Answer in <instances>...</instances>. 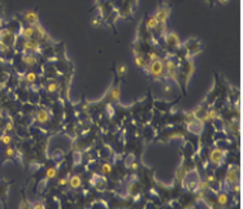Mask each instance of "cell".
<instances>
[{
    "label": "cell",
    "instance_id": "obj_1",
    "mask_svg": "<svg viewBox=\"0 0 243 209\" xmlns=\"http://www.w3.org/2000/svg\"><path fill=\"white\" fill-rule=\"evenodd\" d=\"M148 74L155 78H163L165 75V66H164V60L158 59L155 61H150L148 64Z\"/></svg>",
    "mask_w": 243,
    "mask_h": 209
},
{
    "label": "cell",
    "instance_id": "obj_2",
    "mask_svg": "<svg viewBox=\"0 0 243 209\" xmlns=\"http://www.w3.org/2000/svg\"><path fill=\"white\" fill-rule=\"evenodd\" d=\"M169 16H170V8L167 7V5H163V7L158 8V11L155 12L153 17L156 18V21L159 22V25H165V22L169 18Z\"/></svg>",
    "mask_w": 243,
    "mask_h": 209
},
{
    "label": "cell",
    "instance_id": "obj_3",
    "mask_svg": "<svg viewBox=\"0 0 243 209\" xmlns=\"http://www.w3.org/2000/svg\"><path fill=\"white\" fill-rule=\"evenodd\" d=\"M238 177H239V170L236 166H231L228 170V174H226V184L230 187L234 186L238 182Z\"/></svg>",
    "mask_w": 243,
    "mask_h": 209
},
{
    "label": "cell",
    "instance_id": "obj_4",
    "mask_svg": "<svg viewBox=\"0 0 243 209\" xmlns=\"http://www.w3.org/2000/svg\"><path fill=\"white\" fill-rule=\"evenodd\" d=\"M23 50L26 52H39L41 51V42L35 39H27L23 42Z\"/></svg>",
    "mask_w": 243,
    "mask_h": 209
},
{
    "label": "cell",
    "instance_id": "obj_5",
    "mask_svg": "<svg viewBox=\"0 0 243 209\" xmlns=\"http://www.w3.org/2000/svg\"><path fill=\"white\" fill-rule=\"evenodd\" d=\"M164 39H165L167 46H169L170 48H177V47H179V44H181V42H179V36L176 33H173V31L167 33L165 36H164Z\"/></svg>",
    "mask_w": 243,
    "mask_h": 209
},
{
    "label": "cell",
    "instance_id": "obj_6",
    "mask_svg": "<svg viewBox=\"0 0 243 209\" xmlns=\"http://www.w3.org/2000/svg\"><path fill=\"white\" fill-rule=\"evenodd\" d=\"M224 157H225V152L218 149V148H215L209 155V160L212 161V164L215 165H220L222 161H224Z\"/></svg>",
    "mask_w": 243,
    "mask_h": 209
},
{
    "label": "cell",
    "instance_id": "obj_7",
    "mask_svg": "<svg viewBox=\"0 0 243 209\" xmlns=\"http://www.w3.org/2000/svg\"><path fill=\"white\" fill-rule=\"evenodd\" d=\"M14 34L12 33V31H9V30H2L0 31V43H3V44H5V46H8L9 47L12 43H13V41H14Z\"/></svg>",
    "mask_w": 243,
    "mask_h": 209
},
{
    "label": "cell",
    "instance_id": "obj_8",
    "mask_svg": "<svg viewBox=\"0 0 243 209\" xmlns=\"http://www.w3.org/2000/svg\"><path fill=\"white\" fill-rule=\"evenodd\" d=\"M23 20H25L30 26H35L39 23V16H38L36 12L30 11V12H26L25 14H23Z\"/></svg>",
    "mask_w": 243,
    "mask_h": 209
},
{
    "label": "cell",
    "instance_id": "obj_9",
    "mask_svg": "<svg viewBox=\"0 0 243 209\" xmlns=\"http://www.w3.org/2000/svg\"><path fill=\"white\" fill-rule=\"evenodd\" d=\"M21 34H22L23 38H25V41H27V39H35V41H38V39H36V29H35V26H27L25 29H22Z\"/></svg>",
    "mask_w": 243,
    "mask_h": 209
},
{
    "label": "cell",
    "instance_id": "obj_10",
    "mask_svg": "<svg viewBox=\"0 0 243 209\" xmlns=\"http://www.w3.org/2000/svg\"><path fill=\"white\" fill-rule=\"evenodd\" d=\"M134 60H135L137 66L142 68V69H147L148 62H147V60L144 59V56L140 53V52H134Z\"/></svg>",
    "mask_w": 243,
    "mask_h": 209
},
{
    "label": "cell",
    "instance_id": "obj_11",
    "mask_svg": "<svg viewBox=\"0 0 243 209\" xmlns=\"http://www.w3.org/2000/svg\"><path fill=\"white\" fill-rule=\"evenodd\" d=\"M35 119H36V122H39V124H46L50 119L48 112H47L46 109H39L36 112V114H35Z\"/></svg>",
    "mask_w": 243,
    "mask_h": 209
},
{
    "label": "cell",
    "instance_id": "obj_12",
    "mask_svg": "<svg viewBox=\"0 0 243 209\" xmlns=\"http://www.w3.org/2000/svg\"><path fill=\"white\" fill-rule=\"evenodd\" d=\"M22 62L25 64L26 66H34L36 64V59L33 53H25L22 56Z\"/></svg>",
    "mask_w": 243,
    "mask_h": 209
},
{
    "label": "cell",
    "instance_id": "obj_13",
    "mask_svg": "<svg viewBox=\"0 0 243 209\" xmlns=\"http://www.w3.org/2000/svg\"><path fill=\"white\" fill-rule=\"evenodd\" d=\"M109 99L112 101H119L120 100V86H113L111 88V91H109Z\"/></svg>",
    "mask_w": 243,
    "mask_h": 209
},
{
    "label": "cell",
    "instance_id": "obj_14",
    "mask_svg": "<svg viewBox=\"0 0 243 209\" xmlns=\"http://www.w3.org/2000/svg\"><path fill=\"white\" fill-rule=\"evenodd\" d=\"M69 184H70V187L72 188H78V187H81V184H82V178L80 175H73L72 178H70L69 181Z\"/></svg>",
    "mask_w": 243,
    "mask_h": 209
},
{
    "label": "cell",
    "instance_id": "obj_15",
    "mask_svg": "<svg viewBox=\"0 0 243 209\" xmlns=\"http://www.w3.org/2000/svg\"><path fill=\"white\" fill-rule=\"evenodd\" d=\"M194 70H195V66H194V62L192 61H186L185 62V66H183V71H185V74L187 75V77H190V75H192V73H194Z\"/></svg>",
    "mask_w": 243,
    "mask_h": 209
},
{
    "label": "cell",
    "instance_id": "obj_16",
    "mask_svg": "<svg viewBox=\"0 0 243 209\" xmlns=\"http://www.w3.org/2000/svg\"><path fill=\"white\" fill-rule=\"evenodd\" d=\"M159 27V22L156 21V18L153 17V14L150 16V18L147 20V29L148 30H156Z\"/></svg>",
    "mask_w": 243,
    "mask_h": 209
},
{
    "label": "cell",
    "instance_id": "obj_17",
    "mask_svg": "<svg viewBox=\"0 0 243 209\" xmlns=\"http://www.w3.org/2000/svg\"><path fill=\"white\" fill-rule=\"evenodd\" d=\"M207 116L209 118V121H213V119H216L218 117V112L216 108H209V109H207Z\"/></svg>",
    "mask_w": 243,
    "mask_h": 209
},
{
    "label": "cell",
    "instance_id": "obj_18",
    "mask_svg": "<svg viewBox=\"0 0 243 209\" xmlns=\"http://www.w3.org/2000/svg\"><path fill=\"white\" fill-rule=\"evenodd\" d=\"M57 174V169L56 168H48L47 169V172H46V179H52L55 178Z\"/></svg>",
    "mask_w": 243,
    "mask_h": 209
},
{
    "label": "cell",
    "instance_id": "obj_19",
    "mask_svg": "<svg viewBox=\"0 0 243 209\" xmlns=\"http://www.w3.org/2000/svg\"><path fill=\"white\" fill-rule=\"evenodd\" d=\"M228 200H229V197H228V195H226V194H220L217 196V203H218V205H220V207L226 205Z\"/></svg>",
    "mask_w": 243,
    "mask_h": 209
},
{
    "label": "cell",
    "instance_id": "obj_20",
    "mask_svg": "<svg viewBox=\"0 0 243 209\" xmlns=\"http://www.w3.org/2000/svg\"><path fill=\"white\" fill-rule=\"evenodd\" d=\"M59 88H60V83L59 82H51L48 86H47V91H48L50 94H53V92H56Z\"/></svg>",
    "mask_w": 243,
    "mask_h": 209
},
{
    "label": "cell",
    "instance_id": "obj_21",
    "mask_svg": "<svg viewBox=\"0 0 243 209\" xmlns=\"http://www.w3.org/2000/svg\"><path fill=\"white\" fill-rule=\"evenodd\" d=\"M0 142L4 143L5 146H9V144L12 143V136L8 134V133H4L2 136H0Z\"/></svg>",
    "mask_w": 243,
    "mask_h": 209
},
{
    "label": "cell",
    "instance_id": "obj_22",
    "mask_svg": "<svg viewBox=\"0 0 243 209\" xmlns=\"http://www.w3.org/2000/svg\"><path fill=\"white\" fill-rule=\"evenodd\" d=\"M25 81H26V83H30V85L35 83V81H36V74H35V73H33V71H30V73H27V74H26Z\"/></svg>",
    "mask_w": 243,
    "mask_h": 209
},
{
    "label": "cell",
    "instance_id": "obj_23",
    "mask_svg": "<svg viewBox=\"0 0 243 209\" xmlns=\"http://www.w3.org/2000/svg\"><path fill=\"white\" fill-rule=\"evenodd\" d=\"M101 173H103V174L112 173V165L111 164H103V165H101Z\"/></svg>",
    "mask_w": 243,
    "mask_h": 209
},
{
    "label": "cell",
    "instance_id": "obj_24",
    "mask_svg": "<svg viewBox=\"0 0 243 209\" xmlns=\"http://www.w3.org/2000/svg\"><path fill=\"white\" fill-rule=\"evenodd\" d=\"M126 71H128V66L125 65V64H120L119 68H117V73H119V75L126 74Z\"/></svg>",
    "mask_w": 243,
    "mask_h": 209
},
{
    "label": "cell",
    "instance_id": "obj_25",
    "mask_svg": "<svg viewBox=\"0 0 243 209\" xmlns=\"http://www.w3.org/2000/svg\"><path fill=\"white\" fill-rule=\"evenodd\" d=\"M14 153H16V152H14V149L13 148H7V151H5V156L7 157H9V158H12V157H14Z\"/></svg>",
    "mask_w": 243,
    "mask_h": 209
},
{
    "label": "cell",
    "instance_id": "obj_26",
    "mask_svg": "<svg viewBox=\"0 0 243 209\" xmlns=\"http://www.w3.org/2000/svg\"><path fill=\"white\" fill-rule=\"evenodd\" d=\"M148 59H150V61H155V60H158L160 57H159V55L156 52H151V53H148Z\"/></svg>",
    "mask_w": 243,
    "mask_h": 209
},
{
    "label": "cell",
    "instance_id": "obj_27",
    "mask_svg": "<svg viewBox=\"0 0 243 209\" xmlns=\"http://www.w3.org/2000/svg\"><path fill=\"white\" fill-rule=\"evenodd\" d=\"M30 209H44V205H43V203L38 202V203H35V204L31 205V207H30Z\"/></svg>",
    "mask_w": 243,
    "mask_h": 209
},
{
    "label": "cell",
    "instance_id": "obj_28",
    "mask_svg": "<svg viewBox=\"0 0 243 209\" xmlns=\"http://www.w3.org/2000/svg\"><path fill=\"white\" fill-rule=\"evenodd\" d=\"M8 51H9V47L3 44V43H0V52L5 55V53H8Z\"/></svg>",
    "mask_w": 243,
    "mask_h": 209
},
{
    "label": "cell",
    "instance_id": "obj_29",
    "mask_svg": "<svg viewBox=\"0 0 243 209\" xmlns=\"http://www.w3.org/2000/svg\"><path fill=\"white\" fill-rule=\"evenodd\" d=\"M13 130V125H12V122H8L7 125H5V127H4V133H9V131H12Z\"/></svg>",
    "mask_w": 243,
    "mask_h": 209
},
{
    "label": "cell",
    "instance_id": "obj_30",
    "mask_svg": "<svg viewBox=\"0 0 243 209\" xmlns=\"http://www.w3.org/2000/svg\"><path fill=\"white\" fill-rule=\"evenodd\" d=\"M80 161H81V153H80V152H75V153H74V163L78 164Z\"/></svg>",
    "mask_w": 243,
    "mask_h": 209
},
{
    "label": "cell",
    "instance_id": "obj_31",
    "mask_svg": "<svg viewBox=\"0 0 243 209\" xmlns=\"http://www.w3.org/2000/svg\"><path fill=\"white\" fill-rule=\"evenodd\" d=\"M66 183H68V179L66 178H61L59 181V186H64V184H66Z\"/></svg>",
    "mask_w": 243,
    "mask_h": 209
},
{
    "label": "cell",
    "instance_id": "obj_32",
    "mask_svg": "<svg viewBox=\"0 0 243 209\" xmlns=\"http://www.w3.org/2000/svg\"><path fill=\"white\" fill-rule=\"evenodd\" d=\"M131 161H133V156H129V157L126 158V166H131V165H133Z\"/></svg>",
    "mask_w": 243,
    "mask_h": 209
},
{
    "label": "cell",
    "instance_id": "obj_33",
    "mask_svg": "<svg viewBox=\"0 0 243 209\" xmlns=\"http://www.w3.org/2000/svg\"><path fill=\"white\" fill-rule=\"evenodd\" d=\"M21 209H30V205L26 204L25 202H22V203H21Z\"/></svg>",
    "mask_w": 243,
    "mask_h": 209
},
{
    "label": "cell",
    "instance_id": "obj_34",
    "mask_svg": "<svg viewBox=\"0 0 243 209\" xmlns=\"http://www.w3.org/2000/svg\"><path fill=\"white\" fill-rule=\"evenodd\" d=\"M217 2L220 3V4H228V3L230 2V0H217Z\"/></svg>",
    "mask_w": 243,
    "mask_h": 209
}]
</instances>
